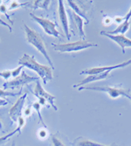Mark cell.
I'll use <instances>...</instances> for the list:
<instances>
[{
	"label": "cell",
	"instance_id": "44dd1931",
	"mask_svg": "<svg viewBox=\"0 0 131 146\" xmlns=\"http://www.w3.org/2000/svg\"><path fill=\"white\" fill-rule=\"evenodd\" d=\"M17 132H18V130H17V129H16L15 131H13V132L9 133V134H7V135H4V136H3V137H0V145H2L3 144H4L7 140H8L9 138H11L13 135H14V134H16Z\"/></svg>",
	"mask_w": 131,
	"mask_h": 146
},
{
	"label": "cell",
	"instance_id": "2e32d148",
	"mask_svg": "<svg viewBox=\"0 0 131 146\" xmlns=\"http://www.w3.org/2000/svg\"><path fill=\"white\" fill-rule=\"evenodd\" d=\"M130 21H124V22H122L120 26L114 30V31H106L108 35H124L130 28Z\"/></svg>",
	"mask_w": 131,
	"mask_h": 146
},
{
	"label": "cell",
	"instance_id": "ffe728a7",
	"mask_svg": "<svg viewBox=\"0 0 131 146\" xmlns=\"http://www.w3.org/2000/svg\"><path fill=\"white\" fill-rule=\"evenodd\" d=\"M52 146H66L65 144L62 142V140L59 138L57 135H52Z\"/></svg>",
	"mask_w": 131,
	"mask_h": 146
},
{
	"label": "cell",
	"instance_id": "7c38bea8",
	"mask_svg": "<svg viewBox=\"0 0 131 146\" xmlns=\"http://www.w3.org/2000/svg\"><path fill=\"white\" fill-rule=\"evenodd\" d=\"M111 74V72L107 71L105 72L100 73V74H97V75H91V76H88L84 80H82L80 82H79L78 84L74 85L73 87L74 88H79L81 86H84V85H86L89 82H93V81H98V80H104L106 78H107Z\"/></svg>",
	"mask_w": 131,
	"mask_h": 146
},
{
	"label": "cell",
	"instance_id": "603a6c76",
	"mask_svg": "<svg viewBox=\"0 0 131 146\" xmlns=\"http://www.w3.org/2000/svg\"><path fill=\"white\" fill-rule=\"evenodd\" d=\"M25 7V3H18L16 1H13V2H12V3H11V5H10L8 10H13V9H17L18 7Z\"/></svg>",
	"mask_w": 131,
	"mask_h": 146
},
{
	"label": "cell",
	"instance_id": "83f0119b",
	"mask_svg": "<svg viewBox=\"0 0 131 146\" xmlns=\"http://www.w3.org/2000/svg\"><path fill=\"white\" fill-rule=\"evenodd\" d=\"M39 135L41 139H44V138L47 137V135H47V131H44V130H42V129H41L39 133Z\"/></svg>",
	"mask_w": 131,
	"mask_h": 146
},
{
	"label": "cell",
	"instance_id": "e0dca14e",
	"mask_svg": "<svg viewBox=\"0 0 131 146\" xmlns=\"http://www.w3.org/2000/svg\"><path fill=\"white\" fill-rule=\"evenodd\" d=\"M75 145L76 146H108V145H102V144H99L97 142H93L92 140L87 139H78L76 142H75ZM109 146H115L114 145Z\"/></svg>",
	"mask_w": 131,
	"mask_h": 146
},
{
	"label": "cell",
	"instance_id": "d4e9b609",
	"mask_svg": "<svg viewBox=\"0 0 131 146\" xmlns=\"http://www.w3.org/2000/svg\"><path fill=\"white\" fill-rule=\"evenodd\" d=\"M23 67H24L23 66H18L17 68L13 70V71H12V76L16 78V77H17L18 76H20V75H21V70H22Z\"/></svg>",
	"mask_w": 131,
	"mask_h": 146
},
{
	"label": "cell",
	"instance_id": "836d02e7",
	"mask_svg": "<svg viewBox=\"0 0 131 146\" xmlns=\"http://www.w3.org/2000/svg\"><path fill=\"white\" fill-rule=\"evenodd\" d=\"M15 145H16V143H15V141H13V144H12V145L11 146H15Z\"/></svg>",
	"mask_w": 131,
	"mask_h": 146
},
{
	"label": "cell",
	"instance_id": "5b68a950",
	"mask_svg": "<svg viewBox=\"0 0 131 146\" xmlns=\"http://www.w3.org/2000/svg\"><path fill=\"white\" fill-rule=\"evenodd\" d=\"M34 80H39V77H34V76H28L26 75V73L25 72H22L21 74L18 76L17 77H16L15 79L10 80V81H6L3 85V87L5 89V90H8V89H11V90H14V89H17V88H19V87H22L25 85L27 84H30Z\"/></svg>",
	"mask_w": 131,
	"mask_h": 146
},
{
	"label": "cell",
	"instance_id": "3957f363",
	"mask_svg": "<svg viewBox=\"0 0 131 146\" xmlns=\"http://www.w3.org/2000/svg\"><path fill=\"white\" fill-rule=\"evenodd\" d=\"M94 90V91H102L107 93L112 99H117L120 96H124L127 98L131 102L130 90L124 89L122 87H113V86H81L78 88V90Z\"/></svg>",
	"mask_w": 131,
	"mask_h": 146
},
{
	"label": "cell",
	"instance_id": "6da1fadb",
	"mask_svg": "<svg viewBox=\"0 0 131 146\" xmlns=\"http://www.w3.org/2000/svg\"><path fill=\"white\" fill-rule=\"evenodd\" d=\"M19 64L20 66H26L27 68L34 71L43 80L44 85L47 84L48 81L53 79L52 68L48 66L39 64L32 55L24 53L23 56L19 59Z\"/></svg>",
	"mask_w": 131,
	"mask_h": 146
},
{
	"label": "cell",
	"instance_id": "d6986e66",
	"mask_svg": "<svg viewBox=\"0 0 131 146\" xmlns=\"http://www.w3.org/2000/svg\"><path fill=\"white\" fill-rule=\"evenodd\" d=\"M21 94V90H20L17 93H13V92H7V91H5V90H3L0 89V99H3L5 98L7 96H12V97H15L17 95H20Z\"/></svg>",
	"mask_w": 131,
	"mask_h": 146
},
{
	"label": "cell",
	"instance_id": "4316f807",
	"mask_svg": "<svg viewBox=\"0 0 131 146\" xmlns=\"http://www.w3.org/2000/svg\"><path fill=\"white\" fill-rule=\"evenodd\" d=\"M0 26H3V27H7L8 29H9V31L10 32H12L13 31V29H12V27L9 25V24H7V22H5L4 21H3L1 18H0Z\"/></svg>",
	"mask_w": 131,
	"mask_h": 146
},
{
	"label": "cell",
	"instance_id": "484cf974",
	"mask_svg": "<svg viewBox=\"0 0 131 146\" xmlns=\"http://www.w3.org/2000/svg\"><path fill=\"white\" fill-rule=\"evenodd\" d=\"M18 126H17V130H18V133H19V135L21 133V128L23 127L24 126V124H25V119L22 117H20L19 118H18Z\"/></svg>",
	"mask_w": 131,
	"mask_h": 146
},
{
	"label": "cell",
	"instance_id": "8992f818",
	"mask_svg": "<svg viewBox=\"0 0 131 146\" xmlns=\"http://www.w3.org/2000/svg\"><path fill=\"white\" fill-rule=\"evenodd\" d=\"M30 16L33 20L36 23H38L39 26L43 28V30L44 31V32L47 35L54 36L56 38L60 37V33L56 29V24L54 22H52V21L44 18V17H39L33 13H30Z\"/></svg>",
	"mask_w": 131,
	"mask_h": 146
},
{
	"label": "cell",
	"instance_id": "f546056e",
	"mask_svg": "<svg viewBox=\"0 0 131 146\" xmlns=\"http://www.w3.org/2000/svg\"><path fill=\"white\" fill-rule=\"evenodd\" d=\"M7 104H8L7 100H4V99H0V107L6 106Z\"/></svg>",
	"mask_w": 131,
	"mask_h": 146
},
{
	"label": "cell",
	"instance_id": "9a60e30c",
	"mask_svg": "<svg viewBox=\"0 0 131 146\" xmlns=\"http://www.w3.org/2000/svg\"><path fill=\"white\" fill-rule=\"evenodd\" d=\"M67 3H68V4H69V6L71 7V9L73 10V12L75 13L76 14V15H78L79 17H80L81 18H83V19H85V23L86 24H89V18H88V17L86 16V14L85 13V12L80 8V7H79L78 5L76 4V3L75 2H74V1H72V0H68L67 1Z\"/></svg>",
	"mask_w": 131,
	"mask_h": 146
},
{
	"label": "cell",
	"instance_id": "5bb4252c",
	"mask_svg": "<svg viewBox=\"0 0 131 146\" xmlns=\"http://www.w3.org/2000/svg\"><path fill=\"white\" fill-rule=\"evenodd\" d=\"M71 15L72 20L74 21V23L75 24L76 27L78 28L79 36L82 37L83 39H85V31H84V28H83V26H84V20H83V18H81L80 17H79L78 15H76L74 12L71 13Z\"/></svg>",
	"mask_w": 131,
	"mask_h": 146
},
{
	"label": "cell",
	"instance_id": "30bf717a",
	"mask_svg": "<svg viewBox=\"0 0 131 146\" xmlns=\"http://www.w3.org/2000/svg\"><path fill=\"white\" fill-rule=\"evenodd\" d=\"M58 16L59 20L61 21V24H62V27L64 31L66 36L67 40H70L71 35H70L69 22H68V18H67V14L66 12L65 7H64V3H63V1H62V0L58 1Z\"/></svg>",
	"mask_w": 131,
	"mask_h": 146
},
{
	"label": "cell",
	"instance_id": "ba28073f",
	"mask_svg": "<svg viewBox=\"0 0 131 146\" xmlns=\"http://www.w3.org/2000/svg\"><path fill=\"white\" fill-rule=\"evenodd\" d=\"M26 97H27V94H24L22 96H21L17 100L16 104L10 108L9 117H10L11 120L13 121V122L17 121L18 118L20 117H21V113H22L23 107L25 104V102H26Z\"/></svg>",
	"mask_w": 131,
	"mask_h": 146
},
{
	"label": "cell",
	"instance_id": "9c48e42d",
	"mask_svg": "<svg viewBox=\"0 0 131 146\" xmlns=\"http://www.w3.org/2000/svg\"><path fill=\"white\" fill-rule=\"evenodd\" d=\"M34 94L35 95V97L37 98H43L53 108V109L55 111H58V108L54 104V100H56V97L54 95H52L51 94L46 92L44 90V88L41 86V84L39 82V80L36 81V86L34 87Z\"/></svg>",
	"mask_w": 131,
	"mask_h": 146
},
{
	"label": "cell",
	"instance_id": "ac0fdd59",
	"mask_svg": "<svg viewBox=\"0 0 131 146\" xmlns=\"http://www.w3.org/2000/svg\"><path fill=\"white\" fill-rule=\"evenodd\" d=\"M33 108H34V109L38 113V116H39V121L42 122V124L44 125V128L47 129V126L45 125V123H44V119H43V117H42V116H41V113H40V109H41V105L39 104V102H36V103H34L33 104Z\"/></svg>",
	"mask_w": 131,
	"mask_h": 146
},
{
	"label": "cell",
	"instance_id": "4dcf8cb0",
	"mask_svg": "<svg viewBox=\"0 0 131 146\" xmlns=\"http://www.w3.org/2000/svg\"><path fill=\"white\" fill-rule=\"evenodd\" d=\"M39 100V104L41 105V106H45L46 105V103H47V101H46L44 99H43V98H38Z\"/></svg>",
	"mask_w": 131,
	"mask_h": 146
},
{
	"label": "cell",
	"instance_id": "7a4b0ae2",
	"mask_svg": "<svg viewBox=\"0 0 131 146\" xmlns=\"http://www.w3.org/2000/svg\"><path fill=\"white\" fill-rule=\"evenodd\" d=\"M25 27V32H26V38L27 42L31 44L32 46H34L39 53H41L46 60L48 61V64L51 66L52 69H54V64L52 62V59L50 58L48 53L47 51V48H46L45 43L43 40V38L39 35V34H38L35 31L32 30L31 28L28 27L27 25H24Z\"/></svg>",
	"mask_w": 131,
	"mask_h": 146
},
{
	"label": "cell",
	"instance_id": "8fae6325",
	"mask_svg": "<svg viewBox=\"0 0 131 146\" xmlns=\"http://www.w3.org/2000/svg\"><path fill=\"white\" fill-rule=\"evenodd\" d=\"M100 34L103 36H106L107 38H109L110 40H113L115 43H116L122 49V53H124L125 51V48H131V40L125 37L124 35H108L106 31H101Z\"/></svg>",
	"mask_w": 131,
	"mask_h": 146
},
{
	"label": "cell",
	"instance_id": "1f68e13d",
	"mask_svg": "<svg viewBox=\"0 0 131 146\" xmlns=\"http://www.w3.org/2000/svg\"><path fill=\"white\" fill-rule=\"evenodd\" d=\"M30 113H31V112H30V108H26V110H25V115H26V116L30 115Z\"/></svg>",
	"mask_w": 131,
	"mask_h": 146
},
{
	"label": "cell",
	"instance_id": "f1b7e54d",
	"mask_svg": "<svg viewBox=\"0 0 131 146\" xmlns=\"http://www.w3.org/2000/svg\"><path fill=\"white\" fill-rule=\"evenodd\" d=\"M131 18V7L130 9V11L128 12V13L126 14L125 16L124 17V21H130V19Z\"/></svg>",
	"mask_w": 131,
	"mask_h": 146
},
{
	"label": "cell",
	"instance_id": "e575fe53",
	"mask_svg": "<svg viewBox=\"0 0 131 146\" xmlns=\"http://www.w3.org/2000/svg\"><path fill=\"white\" fill-rule=\"evenodd\" d=\"M1 5H2V1L0 0V6H1Z\"/></svg>",
	"mask_w": 131,
	"mask_h": 146
},
{
	"label": "cell",
	"instance_id": "277c9868",
	"mask_svg": "<svg viewBox=\"0 0 131 146\" xmlns=\"http://www.w3.org/2000/svg\"><path fill=\"white\" fill-rule=\"evenodd\" d=\"M54 50L58 51L59 53H73V52H78L80 50H84L89 48L97 47V44H93L89 41L85 40H79L71 43H66V44H52Z\"/></svg>",
	"mask_w": 131,
	"mask_h": 146
},
{
	"label": "cell",
	"instance_id": "4fadbf2b",
	"mask_svg": "<svg viewBox=\"0 0 131 146\" xmlns=\"http://www.w3.org/2000/svg\"><path fill=\"white\" fill-rule=\"evenodd\" d=\"M51 1L49 0H44V1H40V0H36V1H30V2H26L25 3V7H30L33 10H36L38 8H43L44 10H47L49 6Z\"/></svg>",
	"mask_w": 131,
	"mask_h": 146
},
{
	"label": "cell",
	"instance_id": "52a82bcc",
	"mask_svg": "<svg viewBox=\"0 0 131 146\" xmlns=\"http://www.w3.org/2000/svg\"><path fill=\"white\" fill-rule=\"evenodd\" d=\"M131 64V59L127 60L125 62H123L122 63L116 64L114 66H98V67H92L84 70L80 72V75H88V76H91V75H97L100 73L105 72H111L114 69H118V68H124L127 66Z\"/></svg>",
	"mask_w": 131,
	"mask_h": 146
},
{
	"label": "cell",
	"instance_id": "7402d4cb",
	"mask_svg": "<svg viewBox=\"0 0 131 146\" xmlns=\"http://www.w3.org/2000/svg\"><path fill=\"white\" fill-rule=\"evenodd\" d=\"M7 10H8V9H7V7H6V5H5V4H2V5L0 6V13H1L2 14H4V15L6 16L7 18L10 21V22H11L12 24H13V21L11 20L10 16H9V15L7 14Z\"/></svg>",
	"mask_w": 131,
	"mask_h": 146
},
{
	"label": "cell",
	"instance_id": "d6a6232c",
	"mask_svg": "<svg viewBox=\"0 0 131 146\" xmlns=\"http://www.w3.org/2000/svg\"><path fill=\"white\" fill-rule=\"evenodd\" d=\"M3 128V123H2V121H1V119H0V130Z\"/></svg>",
	"mask_w": 131,
	"mask_h": 146
},
{
	"label": "cell",
	"instance_id": "cb8c5ba5",
	"mask_svg": "<svg viewBox=\"0 0 131 146\" xmlns=\"http://www.w3.org/2000/svg\"><path fill=\"white\" fill-rule=\"evenodd\" d=\"M0 76L4 78L5 80H8L12 76V71H4V72H0Z\"/></svg>",
	"mask_w": 131,
	"mask_h": 146
}]
</instances>
